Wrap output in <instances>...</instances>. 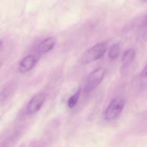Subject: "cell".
<instances>
[{
	"label": "cell",
	"mask_w": 147,
	"mask_h": 147,
	"mask_svg": "<svg viewBox=\"0 0 147 147\" xmlns=\"http://www.w3.org/2000/svg\"><path fill=\"white\" fill-rule=\"evenodd\" d=\"M106 74L105 68H98L88 76L84 86V91L89 93L94 90L101 83Z\"/></svg>",
	"instance_id": "cell-2"
},
{
	"label": "cell",
	"mask_w": 147,
	"mask_h": 147,
	"mask_svg": "<svg viewBox=\"0 0 147 147\" xmlns=\"http://www.w3.org/2000/svg\"><path fill=\"white\" fill-rule=\"evenodd\" d=\"M108 44L101 42L91 47L85 53L81 58L83 63H88L99 59L103 56L107 50Z\"/></svg>",
	"instance_id": "cell-1"
},
{
	"label": "cell",
	"mask_w": 147,
	"mask_h": 147,
	"mask_svg": "<svg viewBox=\"0 0 147 147\" xmlns=\"http://www.w3.org/2000/svg\"><path fill=\"white\" fill-rule=\"evenodd\" d=\"M36 63V60L33 56H26L22 59L19 65V70L20 73H25L31 70Z\"/></svg>",
	"instance_id": "cell-5"
},
{
	"label": "cell",
	"mask_w": 147,
	"mask_h": 147,
	"mask_svg": "<svg viewBox=\"0 0 147 147\" xmlns=\"http://www.w3.org/2000/svg\"><path fill=\"white\" fill-rule=\"evenodd\" d=\"M46 95L44 93H39L34 96L28 104L26 112L28 115H32L37 112L45 102Z\"/></svg>",
	"instance_id": "cell-4"
},
{
	"label": "cell",
	"mask_w": 147,
	"mask_h": 147,
	"mask_svg": "<svg viewBox=\"0 0 147 147\" xmlns=\"http://www.w3.org/2000/svg\"><path fill=\"white\" fill-rule=\"evenodd\" d=\"M145 21L146 24H147V15L146 16V18H145Z\"/></svg>",
	"instance_id": "cell-11"
},
{
	"label": "cell",
	"mask_w": 147,
	"mask_h": 147,
	"mask_svg": "<svg viewBox=\"0 0 147 147\" xmlns=\"http://www.w3.org/2000/svg\"><path fill=\"white\" fill-rule=\"evenodd\" d=\"M135 55V52L134 49H129L127 50L123 55L122 58L123 67H126L129 66L134 59Z\"/></svg>",
	"instance_id": "cell-7"
},
{
	"label": "cell",
	"mask_w": 147,
	"mask_h": 147,
	"mask_svg": "<svg viewBox=\"0 0 147 147\" xmlns=\"http://www.w3.org/2000/svg\"><path fill=\"white\" fill-rule=\"evenodd\" d=\"M125 104V101L121 98H114L112 100L105 110V119L107 121L115 119L122 111Z\"/></svg>",
	"instance_id": "cell-3"
},
{
	"label": "cell",
	"mask_w": 147,
	"mask_h": 147,
	"mask_svg": "<svg viewBox=\"0 0 147 147\" xmlns=\"http://www.w3.org/2000/svg\"><path fill=\"white\" fill-rule=\"evenodd\" d=\"M142 1H144V2H147V0H142Z\"/></svg>",
	"instance_id": "cell-12"
},
{
	"label": "cell",
	"mask_w": 147,
	"mask_h": 147,
	"mask_svg": "<svg viewBox=\"0 0 147 147\" xmlns=\"http://www.w3.org/2000/svg\"><path fill=\"white\" fill-rule=\"evenodd\" d=\"M121 52V43H117L113 45L110 49L108 57L111 59L117 58Z\"/></svg>",
	"instance_id": "cell-8"
},
{
	"label": "cell",
	"mask_w": 147,
	"mask_h": 147,
	"mask_svg": "<svg viewBox=\"0 0 147 147\" xmlns=\"http://www.w3.org/2000/svg\"><path fill=\"white\" fill-rule=\"evenodd\" d=\"M55 40L53 38H47L42 41L39 45L38 50L41 53H45L51 50L54 47Z\"/></svg>",
	"instance_id": "cell-6"
},
{
	"label": "cell",
	"mask_w": 147,
	"mask_h": 147,
	"mask_svg": "<svg viewBox=\"0 0 147 147\" xmlns=\"http://www.w3.org/2000/svg\"><path fill=\"white\" fill-rule=\"evenodd\" d=\"M81 92V89H79L75 94L69 98L68 102V105L69 108L72 109L76 105L79 99Z\"/></svg>",
	"instance_id": "cell-9"
},
{
	"label": "cell",
	"mask_w": 147,
	"mask_h": 147,
	"mask_svg": "<svg viewBox=\"0 0 147 147\" xmlns=\"http://www.w3.org/2000/svg\"><path fill=\"white\" fill-rule=\"evenodd\" d=\"M141 80L142 83L144 85L147 84V63L144 67L141 74Z\"/></svg>",
	"instance_id": "cell-10"
}]
</instances>
